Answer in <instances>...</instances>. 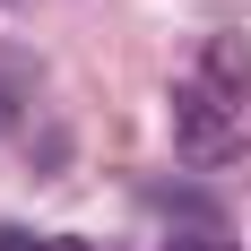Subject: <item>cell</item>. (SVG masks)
Masks as SVG:
<instances>
[{
	"instance_id": "cell-1",
	"label": "cell",
	"mask_w": 251,
	"mask_h": 251,
	"mask_svg": "<svg viewBox=\"0 0 251 251\" xmlns=\"http://www.w3.org/2000/svg\"><path fill=\"white\" fill-rule=\"evenodd\" d=\"M165 130H174L182 165H234V156H243V104L208 96L200 78H174V87H165Z\"/></svg>"
},
{
	"instance_id": "cell-2",
	"label": "cell",
	"mask_w": 251,
	"mask_h": 251,
	"mask_svg": "<svg viewBox=\"0 0 251 251\" xmlns=\"http://www.w3.org/2000/svg\"><path fill=\"white\" fill-rule=\"evenodd\" d=\"M191 78H200L208 96H226V104H251V35H208L200 61H191Z\"/></svg>"
},
{
	"instance_id": "cell-3",
	"label": "cell",
	"mask_w": 251,
	"mask_h": 251,
	"mask_svg": "<svg viewBox=\"0 0 251 251\" xmlns=\"http://www.w3.org/2000/svg\"><path fill=\"white\" fill-rule=\"evenodd\" d=\"M165 251H234V243H226L217 226H174V234H165Z\"/></svg>"
},
{
	"instance_id": "cell-4",
	"label": "cell",
	"mask_w": 251,
	"mask_h": 251,
	"mask_svg": "<svg viewBox=\"0 0 251 251\" xmlns=\"http://www.w3.org/2000/svg\"><path fill=\"white\" fill-rule=\"evenodd\" d=\"M0 130H18V87H0Z\"/></svg>"
},
{
	"instance_id": "cell-5",
	"label": "cell",
	"mask_w": 251,
	"mask_h": 251,
	"mask_svg": "<svg viewBox=\"0 0 251 251\" xmlns=\"http://www.w3.org/2000/svg\"><path fill=\"white\" fill-rule=\"evenodd\" d=\"M35 251H96V243H78V234H61V243H35Z\"/></svg>"
},
{
	"instance_id": "cell-6",
	"label": "cell",
	"mask_w": 251,
	"mask_h": 251,
	"mask_svg": "<svg viewBox=\"0 0 251 251\" xmlns=\"http://www.w3.org/2000/svg\"><path fill=\"white\" fill-rule=\"evenodd\" d=\"M0 9H26V0H0Z\"/></svg>"
}]
</instances>
